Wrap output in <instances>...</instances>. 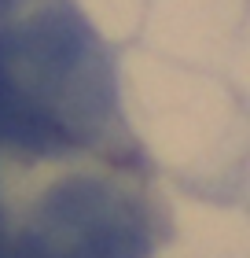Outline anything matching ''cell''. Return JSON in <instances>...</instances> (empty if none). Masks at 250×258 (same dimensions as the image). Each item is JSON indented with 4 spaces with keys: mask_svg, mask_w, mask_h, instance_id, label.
Masks as SVG:
<instances>
[{
    "mask_svg": "<svg viewBox=\"0 0 250 258\" xmlns=\"http://www.w3.org/2000/svg\"><path fill=\"white\" fill-rule=\"evenodd\" d=\"M30 4H37V0H0V15H11V11H22V8H30Z\"/></svg>",
    "mask_w": 250,
    "mask_h": 258,
    "instance_id": "cell-3",
    "label": "cell"
},
{
    "mask_svg": "<svg viewBox=\"0 0 250 258\" xmlns=\"http://www.w3.org/2000/svg\"><path fill=\"white\" fill-rule=\"evenodd\" d=\"M8 236V214H4V203H0V243H4Z\"/></svg>",
    "mask_w": 250,
    "mask_h": 258,
    "instance_id": "cell-4",
    "label": "cell"
},
{
    "mask_svg": "<svg viewBox=\"0 0 250 258\" xmlns=\"http://www.w3.org/2000/svg\"><path fill=\"white\" fill-rule=\"evenodd\" d=\"M114 129V59L70 0L0 15V151L63 162L92 155Z\"/></svg>",
    "mask_w": 250,
    "mask_h": 258,
    "instance_id": "cell-1",
    "label": "cell"
},
{
    "mask_svg": "<svg viewBox=\"0 0 250 258\" xmlns=\"http://www.w3.org/2000/svg\"><path fill=\"white\" fill-rule=\"evenodd\" d=\"M147 203L100 173L44 184L0 243V258H147Z\"/></svg>",
    "mask_w": 250,
    "mask_h": 258,
    "instance_id": "cell-2",
    "label": "cell"
}]
</instances>
